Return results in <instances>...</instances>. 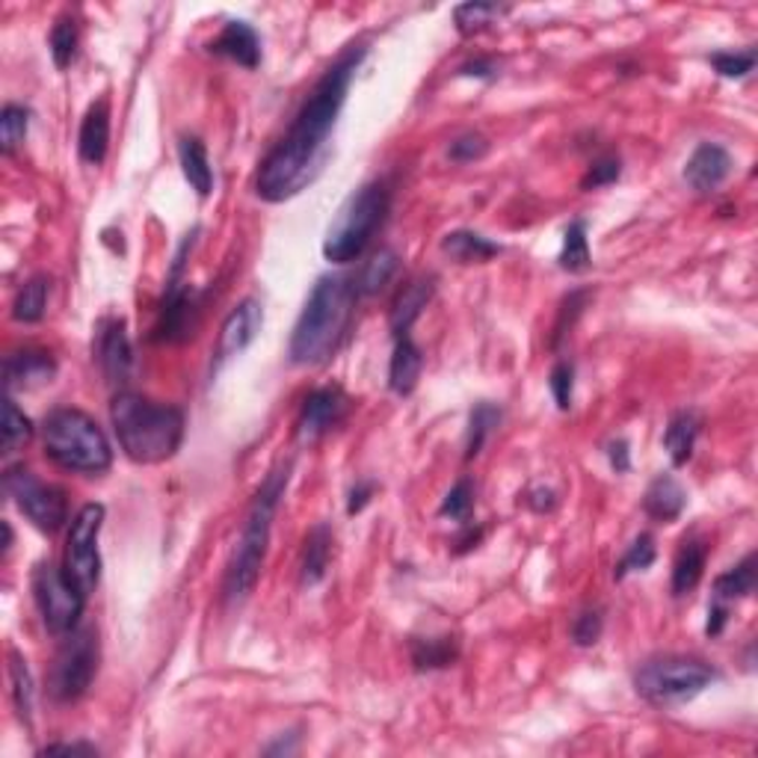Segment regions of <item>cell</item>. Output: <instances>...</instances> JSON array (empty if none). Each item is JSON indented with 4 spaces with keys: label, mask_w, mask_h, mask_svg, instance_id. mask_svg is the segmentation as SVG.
<instances>
[{
    "label": "cell",
    "mask_w": 758,
    "mask_h": 758,
    "mask_svg": "<svg viewBox=\"0 0 758 758\" xmlns=\"http://www.w3.org/2000/svg\"><path fill=\"white\" fill-rule=\"evenodd\" d=\"M365 54V45H346L341 51V56L314 84L300 113L293 116L288 134L261 160L258 179H255V193L264 202H273V205L288 202V199L300 196L302 190L318 179L329 158V137L335 131L350 84H353Z\"/></svg>",
    "instance_id": "6da1fadb"
},
{
    "label": "cell",
    "mask_w": 758,
    "mask_h": 758,
    "mask_svg": "<svg viewBox=\"0 0 758 758\" xmlns=\"http://www.w3.org/2000/svg\"><path fill=\"white\" fill-rule=\"evenodd\" d=\"M356 300L353 279L338 276V273L320 276L318 285L311 288L309 300L302 306L297 327L290 332V362L300 367L327 365L329 359L338 353V346L344 344L346 329L353 323Z\"/></svg>",
    "instance_id": "7a4b0ae2"
},
{
    "label": "cell",
    "mask_w": 758,
    "mask_h": 758,
    "mask_svg": "<svg viewBox=\"0 0 758 758\" xmlns=\"http://www.w3.org/2000/svg\"><path fill=\"white\" fill-rule=\"evenodd\" d=\"M110 421L125 457L137 466H158L179 453L184 441V413L172 403H154L137 392H116Z\"/></svg>",
    "instance_id": "3957f363"
},
{
    "label": "cell",
    "mask_w": 758,
    "mask_h": 758,
    "mask_svg": "<svg viewBox=\"0 0 758 758\" xmlns=\"http://www.w3.org/2000/svg\"><path fill=\"white\" fill-rule=\"evenodd\" d=\"M288 480L290 466H279V469H273L267 474L261 489L255 492L253 506L246 513L244 531H241V540H237L235 557L228 563V572H225L223 580V599L228 605H241L258 584L264 557H267V545H270L273 519H276L285 489H288Z\"/></svg>",
    "instance_id": "277c9868"
},
{
    "label": "cell",
    "mask_w": 758,
    "mask_h": 758,
    "mask_svg": "<svg viewBox=\"0 0 758 758\" xmlns=\"http://www.w3.org/2000/svg\"><path fill=\"white\" fill-rule=\"evenodd\" d=\"M42 441L51 462L77 474H102L110 469L113 450L104 430L81 409L63 406L42 424Z\"/></svg>",
    "instance_id": "5b68a950"
},
{
    "label": "cell",
    "mask_w": 758,
    "mask_h": 758,
    "mask_svg": "<svg viewBox=\"0 0 758 758\" xmlns=\"http://www.w3.org/2000/svg\"><path fill=\"white\" fill-rule=\"evenodd\" d=\"M388 207H392V190L385 188V181H371L365 188H359L327 228L323 258L332 264L356 261L385 223Z\"/></svg>",
    "instance_id": "8992f818"
},
{
    "label": "cell",
    "mask_w": 758,
    "mask_h": 758,
    "mask_svg": "<svg viewBox=\"0 0 758 758\" xmlns=\"http://www.w3.org/2000/svg\"><path fill=\"white\" fill-rule=\"evenodd\" d=\"M712 682H717V670L700 658L687 655L652 658L634 673L637 696L661 708L691 703L693 696L712 687Z\"/></svg>",
    "instance_id": "52a82bcc"
},
{
    "label": "cell",
    "mask_w": 758,
    "mask_h": 758,
    "mask_svg": "<svg viewBox=\"0 0 758 758\" xmlns=\"http://www.w3.org/2000/svg\"><path fill=\"white\" fill-rule=\"evenodd\" d=\"M98 634L95 628H81L68 631L63 643L56 649L51 675H47V691L56 703H77L98 675Z\"/></svg>",
    "instance_id": "ba28073f"
},
{
    "label": "cell",
    "mask_w": 758,
    "mask_h": 758,
    "mask_svg": "<svg viewBox=\"0 0 758 758\" xmlns=\"http://www.w3.org/2000/svg\"><path fill=\"white\" fill-rule=\"evenodd\" d=\"M30 587H33V599H36V608L42 613V622L51 634L66 637L68 631L81 626L86 596L77 590L60 566H54L51 561L36 563Z\"/></svg>",
    "instance_id": "9c48e42d"
},
{
    "label": "cell",
    "mask_w": 758,
    "mask_h": 758,
    "mask_svg": "<svg viewBox=\"0 0 758 758\" xmlns=\"http://www.w3.org/2000/svg\"><path fill=\"white\" fill-rule=\"evenodd\" d=\"M3 489L12 498V504L28 515L33 527L42 534H56L68 522L66 492L54 483L39 480L36 474L24 466H12L3 474Z\"/></svg>",
    "instance_id": "30bf717a"
},
{
    "label": "cell",
    "mask_w": 758,
    "mask_h": 758,
    "mask_svg": "<svg viewBox=\"0 0 758 758\" xmlns=\"http://www.w3.org/2000/svg\"><path fill=\"white\" fill-rule=\"evenodd\" d=\"M104 506L84 504L72 519L66 540V554H63V572L77 590L89 596L102 580V554H98V536H102Z\"/></svg>",
    "instance_id": "8fae6325"
},
{
    "label": "cell",
    "mask_w": 758,
    "mask_h": 758,
    "mask_svg": "<svg viewBox=\"0 0 758 758\" xmlns=\"http://www.w3.org/2000/svg\"><path fill=\"white\" fill-rule=\"evenodd\" d=\"M199 323V297L196 288L184 279V267L169 270L167 293L160 302L158 323H154V341L167 344H181L193 338V329Z\"/></svg>",
    "instance_id": "7c38bea8"
},
{
    "label": "cell",
    "mask_w": 758,
    "mask_h": 758,
    "mask_svg": "<svg viewBox=\"0 0 758 758\" xmlns=\"http://www.w3.org/2000/svg\"><path fill=\"white\" fill-rule=\"evenodd\" d=\"M95 359L102 367L104 380L113 388H122L131 380L134 350L128 338V323L122 318L98 320V335H95Z\"/></svg>",
    "instance_id": "4fadbf2b"
},
{
    "label": "cell",
    "mask_w": 758,
    "mask_h": 758,
    "mask_svg": "<svg viewBox=\"0 0 758 758\" xmlns=\"http://www.w3.org/2000/svg\"><path fill=\"white\" fill-rule=\"evenodd\" d=\"M346 409H350V397L338 385L311 392L302 403L300 418H297V441L300 445L320 441L329 430H335L338 424L344 421Z\"/></svg>",
    "instance_id": "5bb4252c"
},
{
    "label": "cell",
    "mask_w": 758,
    "mask_h": 758,
    "mask_svg": "<svg viewBox=\"0 0 758 758\" xmlns=\"http://www.w3.org/2000/svg\"><path fill=\"white\" fill-rule=\"evenodd\" d=\"M264 327V309L261 302L255 297H246L244 302H237L235 309L228 311V318L223 320L220 327V338H216V350H214V371L244 353L246 346L253 344L258 332Z\"/></svg>",
    "instance_id": "9a60e30c"
},
{
    "label": "cell",
    "mask_w": 758,
    "mask_h": 758,
    "mask_svg": "<svg viewBox=\"0 0 758 758\" xmlns=\"http://www.w3.org/2000/svg\"><path fill=\"white\" fill-rule=\"evenodd\" d=\"M732 154L723 149L720 142H703L696 146L691 160L684 163V181L696 193H712L729 179Z\"/></svg>",
    "instance_id": "2e32d148"
},
{
    "label": "cell",
    "mask_w": 758,
    "mask_h": 758,
    "mask_svg": "<svg viewBox=\"0 0 758 758\" xmlns=\"http://www.w3.org/2000/svg\"><path fill=\"white\" fill-rule=\"evenodd\" d=\"M56 376V362L45 350H21L10 353L3 362V383L7 392H30L47 385Z\"/></svg>",
    "instance_id": "e0dca14e"
},
{
    "label": "cell",
    "mask_w": 758,
    "mask_h": 758,
    "mask_svg": "<svg viewBox=\"0 0 758 758\" xmlns=\"http://www.w3.org/2000/svg\"><path fill=\"white\" fill-rule=\"evenodd\" d=\"M207 51L244 68H258V63H261V39L253 30V24H246V21H228L220 30V36L207 42Z\"/></svg>",
    "instance_id": "ac0fdd59"
},
{
    "label": "cell",
    "mask_w": 758,
    "mask_h": 758,
    "mask_svg": "<svg viewBox=\"0 0 758 758\" xmlns=\"http://www.w3.org/2000/svg\"><path fill=\"white\" fill-rule=\"evenodd\" d=\"M433 293H436V276H424V279L409 281V285L401 290V297H397L392 306V318H388V327H392L394 338L409 335V329H413L415 320L421 318V311L427 309V302L433 300Z\"/></svg>",
    "instance_id": "d6986e66"
},
{
    "label": "cell",
    "mask_w": 758,
    "mask_h": 758,
    "mask_svg": "<svg viewBox=\"0 0 758 758\" xmlns=\"http://www.w3.org/2000/svg\"><path fill=\"white\" fill-rule=\"evenodd\" d=\"M107 146H110V107L107 102H95L81 122L77 151H81V160L102 167L107 158Z\"/></svg>",
    "instance_id": "ffe728a7"
},
{
    "label": "cell",
    "mask_w": 758,
    "mask_h": 758,
    "mask_svg": "<svg viewBox=\"0 0 758 758\" xmlns=\"http://www.w3.org/2000/svg\"><path fill=\"white\" fill-rule=\"evenodd\" d=\"M421 371H424L421 346L415 344L409 335L397 338V344H394V353H392V365H388V388H392L397 397L413 394L418 380H421Z\"/></svg>",
    "instance_id": "44dd1931"
},
{
    "label": "cell",
    "mask_w": 758,
    "mask_h": 758,
    "mask_svg": "<svg viewBox=\"0 0 758 758\" xmlns=\"http://www.w3.org/2000/svg\"><path fill=\"white\" fill-rule=\"evenodd\" d=\"M684 506H687V492L673 474H658L643 495V510L655 522H675L684 513Z\"/></svg>",
    "instance_id": "7402d4cb"
},
{
    "label": "cell",
    "mask_w": 758,
    "mask_h": 758,
    "mask_svg": "<svg viewBox=\"0 0 758 758\" xmlns=\"http://www.w3.org/2000/svg\"><path fill=\"white\" fill-rule=\"evenodd\" d=\"M329 561H332V527L327 522L314 524L302 543V561H300V580L302 587H314L327 578Z\"/></svg>",
    "instance_id": "603a6c76"
},
{
    "label": "cell",
    "mask_w": 758,
    "mask_h": 758,
    "mask_svg": "<svg viewBox=\"0 0 758 758\" xmlns=\"http://www.w3.org/2000/svg\"><path fill=\"white\" fill-rule=\"evenodd\" d=\"M705 563H708V545L703 540H684L679 554H675L673 563V596L682 599V596H691L700 580L705 575Z\"/></svg>",
    "instance_id": "cb8c5ba5"
},
{
    "label": "cell",
    "mask_w": 758,
    "mask_h": 758,
    "mask_svg": "<svg viewBox=\"0 0 758 758\" xmlns=\"http://www.w3.org/2000/svg\"><path fill=\"white\" fill-rule=\"evenodd\" d=\"M409 658L418 673L448 670L459 661V640L450 634L441 637H413L409 640Z\"/></svg>",
    "instance_id": "d4e9b609"
},
{
    "label": "cell",
    "mask_w": 758,
    "mask_h": 758,
    "mask_svg": "<svg viewBox=\"0 0 758 758\" xmlns=\"http://www.w3.org/2000/svg\"><path fill=\"white\" fill-rule=\"evenodd\" d=\"M179 163L184 179H188V184L196 190L199 196L207 199L214 193V169H211V160H207L205 142L199 140V137H188V134L181 137Z\"/></svg>",
    "instance_id": "484cf974"
},
{
    "label": "cell",
    "mask_w": 758,
    "mask_h": 758,
    "mask_svg": "<svg viewBox=\"0 0 758 758\" xmlns=\"http://www.w3.org/2000/svg\"><path fill=\"white\" fill-rule=\"evenodd\" d=\"M700 433H703V418H700V413H693V409L675 413L670 418L664 430V448L670 453V459H673V466H684L693 457Z\"/></svg>",
    "instance_id": "4316f807"
},
{
    "label": "cell",
    "mask_w": 758,
    "mask_h": 758,
    "mask_svg": "<svg viewBox=\"0 0 758 758\" xmlns=\"http://www.w3.org/2000/svg\"><path fill=\"white\" fill-rule=\"evenodd\" d=\"M441 253L450 255V258L459 264H483V261H489V258L501 255V244L478 235V232H466V228H459V232L445 235V241H441Z\"/></svg>",
    "instance_id": "83f0119b"
},
{
    "label": "cell",
    "mask_w": 758,
    "mask_h": 758,
    "mask_svg": "<svg viewBox=\"0 0 758 758\" xmlns=\"http://www.w3.org/2000/svg\"><path fill=\"white\" fill-rule=\"evenodd\" d=\"M756 554H747L738 566H732L729 572L714 578V601L732 605V601L747 599L756 590Z\"/></svg>",
    "instance_id": "f1b7e54d"
},
{
    "label": "cell",
    "mask_w": 758,
    "mask_h": 758,
    "mask_svg": "<svg viewBox=\"0 0 758 758\" xmlns=\"http://www.w3.org/2000/svg\"><path fill=\"white\" fill-rule=\"evenodd\" d=\"M557 264L561 270L566 273H587L592 267L590 255V241H587V220H572L566 225V235H563V249L557 255Z\"/></svg>",
    "instance_id": "f546056e"
},
{
    "label": "cell",
    "mask_w": 758,
    "mask_h": 758,
    "mask_svg": "<svg viewBox=\"0 0 758 758\" xmlns=\"http://www.w3.org/2000/svg\"><path fill=\"white\" fill-rule=\"evenodd\" d=\"M7 673H10V696L15 712H19L21 723H33V675L28 670V661L21 655L19 649H10V658H7Z\"/></svg>",
    "instance_id": "4dcf8cb0"
},
{
    "label": "cell",
    "mask_w": 758,
    "mask_h": 758,
    "mask_svg": "<svg viewBox=\"0 0 758 758\" xmlns=\"http://www.w3.org/2000/svg\"><path fill=\"white\" fill-rule=\"evenodd\" d=\"M397 267H401V258H397L394 249L385 246V249L374 253V258L365 261V267H362V273H359V279H353L356 297H374V293H380V290L392 281Z\"/></svg>",
    "instance_id": "1f68e13d"
},
{
    "label": "cell",
    "mask_w": 758,
    "mask_h": 758,
    "mask_svg": "<svg viewBox=\"0 0 758 758\" xmlns=\"http://www.w3.org/2000/svg\"><path fill=\"white\" fill-rule=\"evenodd\" d=\"M501 418H504L501 406H495V403L489 401L478 403V406L471 409L469 430H466V459L480 457V450L487 448V441L492 439V433L498 430Z\"/></svg>",
    "instance_id": "d6a6232c"
},
{
    "label": "cell",
    "mask_w": 758,
    "mask_h": 758,
    "mask_svg": "<svg viewBox=\"0 0 758 758\" xmlns=\"http://www.w3.org/2000/svg\"><path fill=\"white\" fill-rule=\"evenodd\" d=\"M47 293H51V279L47 276H33L21 285V290L12 300V318L19 323H39L45 318Z\"/></svg>",
    "instance_id": "836d02e7"
},
{
    "label": "cell",
    "mask_w": 758,
    "mask_h": 758,
    "mask_svg": "<svg viewBox=\"0 0 758 758\" xmlns=\"http://www.w3.org/2000/svg\"><path fill=\"white\" fill-rule=\"evenodd\" d=\"M506 12H510V7L471 0V3H459L457 10H453V24H457L459 36H478L487 28H492L498 19H504Z\"/></svg>",
    "instance_id": "e575fe53"
},
{
    "label": "cell",
    "mask_w": 758,
    "mask_h": 758,
    "mask_svg": "<svg viewBox=\"0 0 758 758\" xmlns=\"http://www.w3.org/2000/svg\"><path fill=\"white\" fill-rule=\"evenodd\" d=\"M47 47H51V56H54L56 68H68L75 63L77 56V21L72 15H60L51 28V36H47Z\"/></svg>",
    "instance_id": "d590c367"
},
{
    "label": "cell",
    "mask_w": 758,
    "mask_h": 758,
    "mask_svg": "<svg viewBox=\"0 0 758 758\" xmlns=\"http://www.w3.org/2000/svg\"><path fill=\"white\" fill-rule=\"evenodd\" d=\"M30 128V110L21 104H7L0 110V151L3 154H15Z\"/></svg>",
    "instance_id": "8d00e7d4"
},
{
    "label": "cell",
    "mask_w": 758,
    "mask_h": 758,
    "mask_svg": "<svg viewBox=\"0 0 758 758\" xmlns=\"http://www.w3.org/2000/svg\"><path fill=\"white\" fill-rule=\"evenodd\" d=\"M30 439H33V421L21 413L12 397H7V403H3V453L10 457V453L24 448Z\"/></svg>",
    "instance_id": "74e56055"
},
{
    "label": "cell",
    "mask_w": 758,
    "mask_h": 758,
    "mask_svg": "<svg viewBox=\"0 0 758 758\" xmlns=\"http://www.w3.org/2000/svg\"><path fill=\"white\" fill-rule=\"evenodd\" d=\"M652 563H655V536L640 534L634 543L628 545V552L622 554V561L617 563L613 580H626V575H631V572H647Z\"/></svg>",
    "instance_id": "f35d334b"
},
{
    "label": "cell",
    "mask_w": 758,
    "mask_h": 758,
    "mask_svg": "<svg viewBox=\"0 0 758 758\" xmlns=\"http://www.w3.org/2000/svg\"><path fill=\"white\" fill-rule=\"evenodd\" d=\"M439 513L445 519H450V522H471V513H474V483L469 478H459L450 487L448 495H445V501H441Z\"/></svg>",
    "instance_id": "ab89813d"
},
{
    "label": "cell",
    "mask_w": 758,
    "mask_h": 758,
    "mask_svg": "<svg viewBox=\"0 0 758 758\" xmlns=\"http://www.w3.org/2000/svg\"><path fill=\"white\" fill-rule=\"evenodd\" d=\"M708 63H712V68L720 77L740 81V77H747L756 68V47H747V51H717V54L708 56Z\"/></svg>",
    "instance_id": "60d3db41"
},
{
    "label": "cell",
    "mask_w": 758,
    "mask_h": 758,
    "mask_svg": "<svg viewBox=\"0 0 758 758\" xmlns=\"http://www.w3.org/2000/svg\"><path fill=\"white\" fill-rule=\"evenodd\" d=\"M601 631H605V617H601L599 608H587L580 610L578 617L572 619V643L575 647H596L599 643Z\"/></svg>",
    "instance_id": "b9f144b4"
},
{
    "label": "cell",
    "mask_w": 758,
    "mask_h": 758,
    "mask_svg": "<svg viewBox=\"0 0 758 758\" xmlns=\"http://www.w3.org/2000/svg\"><path fill=\"white\" fill-rule=\"evenodd\" d=\"M548 388L557 403V409H572V397H575V367L572 362H557L548 374Z\"/></svg>",
    "instance_id": "7bdbcfd3"
},
{
    "label": "cell",
    "mask_w": 758,
    "mask_h": 758,
    "mask_svg": "<svg viewBox=\"0 0 758 758\" xmlns=\"http://www.w3.org/2000/svg\"><path fill=\"white\" fill-rule=\"evenodd\" d=\"M489 154V140L483 137V134H462V137H457V140L450 142L448 149V158L453 160V163H474V160L487 158Z\"/></svg>",
    "instance_id": "ee69618b"
},
{
    "label": "cell",
    "mask_w": 758,
    "mask_h": 758,
    "mask_svg": "<svg viewBox=\"0 0 758 758\" xmlns=\"http://www.w3.org/2000/svg\"><path fill=\"white\" fill-rule=\"evenodd\" d=\"M619 175H622V163H619V158L592 160L590 169H587V175L580 179V190L608 188V184L619 181Z\"/></svg>",
    "instance_id": "f6af8a7d"
},
{
    "label": "cell",
    "mask_w": 758,
    "mask_h": 758,
    "mask_svg": "<svg viewBox=\"0 0 758 758\" xmlns=\"http://www.w3.org/2000/svg\"><path fill=\"white\" fill-rule=\"evenodd\" d=\"M584 302H587V290H575V293H569V297L563 300L561 320H557V327H554V338H552L554 346L561 344V338L566 335V332L572 329V323L578 320V314L584 311Z\"/></svg>",
    "instance_id": "bcb514c9"
},
{
    "label": "cell",
    "mask_w": 758,
    "mask_h": 758,
    "mask_svg": "<svg viewBox=\"0 0 758 758\" xmlns=\"http://www.w3.org/2000/svg\"><path fill=\"white\" fill-rule=\"evenodd\" d=\"M376 495V480H359L356 487L350 489V501H346V513L356 515L362 513L367 504H371V498Z\"/></svg>",
    "instance_id": "7dc6e473"
},
{
    "label": "cell",
    "mask_w": 758,
    "mask_h": 758,
    "mask_svg": "<svg viewBox=\"0 0 758 758\" xmlns=\"http://www.w3.org/2000/svg\"><path fill=\"white\" fill-rule=\"evenodd\" d=\"M462 77H478V81H492L498 75V63L492 56H474L466 66H459Z\"/></svg>",
    "instance_id": "c3c4849f"
},
{
    "label": "cell",
    "mask_w": 758,
    "mask_h": 758,
    "mask_svg": "<svg viewBox=\"0 0 758 758\" xmlns=\"http://www.w3.org/2000/svg\"><path fill=\"white\" fill-rule=\"evenodd\" d=\"M524 504L531 506L534 513H552L554 506H557V495H554V489L548 487H534L527 495H524Z\"/></svg>",
    "instance_id": "681fc988"
},
{
    "label": "cell",
    "mask_w": 758,
    "mask_h": 758,
    "mask_svg": "<svg viewBox=\"0 0 758 758\" xmlns=\"http://www.w3.org/2000/svg\"><path fill=\"white\" fill-rule=\"evenodd\" d=\"M608 459H610V469L617 471V474H626V471H631V450H628V441L626 439L610 441Z\"/></svg>",
    "instance_id": "f907efd6"
},
{
    "label": "cell",
    "mask_w": 758,
    "mask_h": 758,
    "mask_svg": "<svg viewBox=\"0 0 758 758\" xmlns=\"http://www.w3.org/2000/svg\"><path fill=\"white\" fill-rule=\"evenodd\" d=\"M480 543H483V527H474L471 522H466L457 540H453V554H469L471 548H478Z\"/></svg>",
    "instance_id": "816d5d0a"
},
{
    "label": "cell",
    "mask_w": 758,
    "mask_h": 758,
    "mask_svg": "<svg viewBox=\"0 0 758 758\" xmlns=\"http://www.w3.org/2000/svg\"><path fill=\"white\" fill-rule=\"evenodd\" d=\"M726 622H729V605H723V601H712V608H708V626H705V634L720 637L723 628H726Z\"/></svg>",
    "instance_id": "f5cc1de1"
},
{
    "label": "cell",
    "mask_w": 758,
    "mask_h": 758,
    "mask_svg": "<svg viewBox=\"0 0 758 758\" xmlns=\"http://www.w3.org/2000/svg\"><path fill=\"white\" fill-rule=\"evenodd\" d=\"M54 752H66V756H77V752H84V756H98V749H95L93 744H51V747L42 749V756H54Z\"/></svg>",
    "instance_id": "db71d44e"
},
{
    "label": "cell",
    "mask_w": 758,
    "mask_h": 758,
    "mask_svg": "<svg viewBox=\"0 0 758 758\" xmlns=\"http://www.w3.org/2000/svg\"><path fill=\"white\" fill-rule=\"evenodd\" d=\"M10 545H12V527H10V522H3V554L10 552Z\"/></svg>",
    "instance_id": "11a10c76"
}]
</instances>
